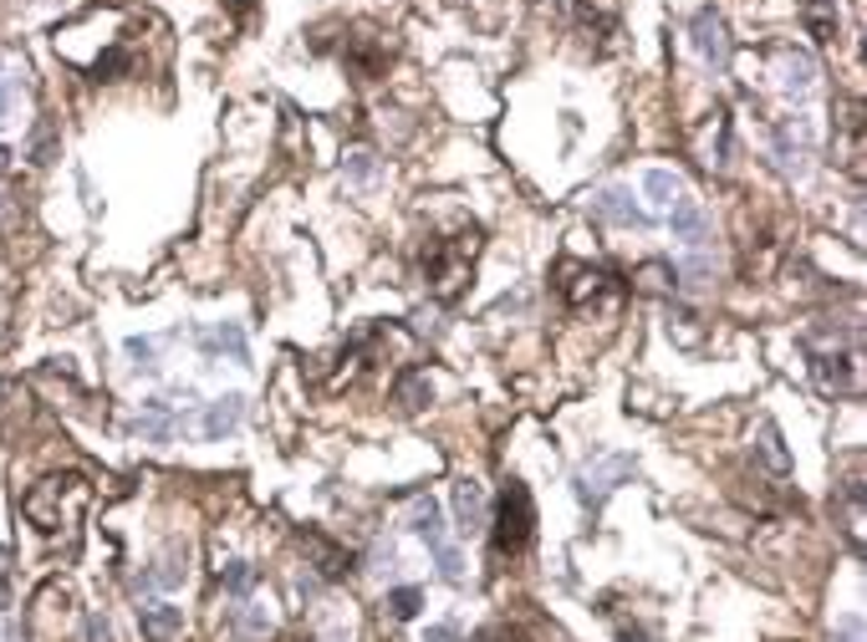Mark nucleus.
<instances>
[{"instance_id": "obj_14", "label": "nucleus", "mask_w": 867, "mask_h": 642, "mask_svg": "<svg viewBox=\"0 0 867 642\" xmlns=\"http://www.w3.org/2000/svg\"><path fill=\"white\" fill-rule=\"evenodd\" d=\"M409 526L429 540V551H434V546H444V515H440V505H434L429 495H413V505H409Z\"/></svg>"}, {"instance_id": "obj_19", "label": "nucleus", "mask_w": 867, "mask_h": 642, "mask_svg": "<svg viewBox=\"0 0 867 642\" xmlns=\"http://www.w3.org/2000/svg\"><path fill=\"white\" fill-rule=\"evenodd\" d=\"M755 454L765 459V469H771V474H786V469H791V459H786V449H780L776 424H761V444H755Z\"/></svg>"}, {"instance_id": "obj_11", "label": "nucleus", "mask_w": 867, "mask_h": 642, "mask_svg": "<svg viewBox=\"0 0 867 642\" xmlns=\"http://www.w3.org/2000/svg\"><path fill=\"white\" fill-rule=\"evenodd\" d=\"M240 419H246V398L225 393V398H215V403L205 409V419H199V434H205V438H225V434H236V428H240Z\"/></svg>"}, {"instance_id": "obj_25", "label": "nucleus", "mask_w": 867, "mask_h": 642, "mask_svg": "<svg viewBox=\"0 0 867 642\" xmlns=\"http://www.w3.org/2000/svg\"><path fill=\"white\" fill-rule=\"evenodd\" d=\"M475 642H526V632H515V628H486V632H475Z\"/></svg>"}, {"instance_id": "obj_29", "label": "nucleus", "mask_w": 867, "mask_h": 642, "mask_svg": "<svg viewBox=\"0 0 867 642\" xmlns=\"http://www.w3.org/2000/svg\"><path fill=\"white\" fill-rule=\"evenodd\" d=\"M5 159H11V148H5V144H0V169H5Z\"/></svg>"}, {"instance_id": "obj_17", "label": "nucleus", "mask_w": 867, "mask_h": 642, "mask_svg": "<svg viewBox=\"0 0 867 642\" xmlns=\"http://www.w3.org/2000/svg\"><path fill=\"white\" fill-rule=\"evenodd\" d=\"M643 194H648V199H653L659 209H669V205L678 199V194H684V184H678V179L669 174V169H648V174H643Z\"/></svg>"}, {"instance_id": "obj_9", "label": "nucleus", "mask_w": 867, "mask_h": 642, "mask_svg": "<svg viewBox=\"0 0 867 642\" xmlns=\"http://www.w3.org/2000/svg\"><path fill=\"white\" fill-rule=\"evenodd\" d=\"M296 540H301V551H311V561H317V571H322L327 582H338V576H347V571H353V555L342 551V546H332L322 530H301Z\"/></svg>"}, {"instance_id": "obj_15", "label": "nucleus", "mask_w": 867, "mask_h": 642, "mask_svg": "<svg viewBox=\"0 0 867 642\" xmlns=\"http://www.w3.org/2000/svg\"><path fill=\"white\" fill-rule=\"evenodd\" d=\"M842 133H847V174L863 179V103H847V117H842Z\"/></svg>"}, {"instance_id": "obj_26", "label": "nucleus", "mask_w": 867, "mask_h": 642, "mask_svg": "<svg viewBox=\"0 0 867 642\" xmlns=\"http://www.w3.org/2000/svg\"><path fill=\"white\" fill-rule=\"evenodd\" d=\"M88 632H92V642H107V622H98V617H92V628H88Z\"/></svg>"}, {"instance_id": "obj_4", "label": "nucleus", "mask_w": 867, "mask_h": 642, "mask_svg": "<svg viewBox=\"0 0 867 642\" xmlns=\"http://www.w3.org/2000/svg\"><path fill=\"white\" fill-rule=\"evenodd\" d=\"M807 357H811V378H817L822 393H837V398L863 393V336H847V347H837V332H832V342L807 332Z\"/></svg>"}, {"instance_id": "obj_20", "label": "nucleus", "mask_w": 867, "mask_h": 642, "mask_svg": "<svg viewBox=\"0 0 867 642\" xmlns=\"http://www.w3.org/2000/svg\"><path fill=\"white\" fill-rule=\"evenodd\" d=\"M205 347H209V352H230L236 363H246V332H240L236 321H225L220 332H209V336H205Z\"/></svg>"}, {"instance_id": "obj_13", "label": "nucleus", "mask_w": 867, "mask_h": 642, "mask_svg": "<svg viewBox=\"0 0 867 642\" xmlns=\"http://www.w3.org/2000/svg\"><path fill=\"white\" fill-rule=\"evenodd\" d=\"M455 520L465 536L486 530V490L475 480H455Z\"/></svg>"}, {"instance_id": "obj_16", "label": "nucleus", "mask_w": 867, "mask_h": 642, "mask_svg": "<svg viewBox=\"0 0 867 642\" xmlns=\"http://www.w3.org/2000/svg\"><path fill=\"white\" fill-rule=\"evenodd\" d=\"M807 26L817 42H837V0H807Z\"/></svg>"}, {"instance_id": "obj_1", "label": "nucleus", "mask_w": 867, "mask_h": 642, "mask_svg": "<svg viewBox=\"0 0 867 642\" xmlns=\"http://www.w3.org/2000/svg\"><path fill=\"white\" fill-rule=\"evenodd\" d=\"M92 500V484L82 480V474H46V480H36L26 490V500H21V511H26V520L42 536H67V530L77 526V515L88 511Z\"/></svg>"}, {"instance_id": "obj_8", "label": "nucleus", "mask_w": 867, "mask_h": 642, "mask_svg": "<svg viewBox=\"0 0 867 642\" xmlns=\"http://www.w3.org/2000/svg\"><path fill=\"white\" fill-rule=\"evenodd\" d=\"M669 225H674V240H684V250L709 245V215L694 205L689 194H678L674 205H669Z\"/></svg>"}, {"instance_id": "obj_24", "label": "nucleus", "mask_w": 867, "mask_h": 642, "mask_svg": "<svg viewBox=\"0 0 867 642\" xmlns=\"http://www.w3.org/2000/svg\"><path fill=\"white\" fill-rule=\"evenodd\" d=\"M250 576H255V571H250V566H230V571H225V576H220V582H225V592H236V597H240V592H246V586H250Z\"/></svg>"}, {"instance_id": "obj_6", "label": "nucleus", "mask_w": 867, "mask_h": 642, "mask_svg": "<svg viewBox=\"0 0 867 642\" xmlns=\"http://www.w3.org/2000/svg\"><path fill=\"white\" fill-rule=\"evenodd\" d=\"M632 474V459L628 454H613V459H597V465H587L582 474H577V500L587 505V511H597L613 490H618V480H628Z\"/></svg>"}, {"instance_id": "obj_28", "label": "nucleus", "mask_w": 867, "mask_h": 642, "mask_svg": "<svg viewBox=\"0 0 867 642\" xmlns=\"http://www.w3.org/2000/svg\"><path fill=\"white\" fill-rule=\"evenodd\" d=\"M5 317H11V301L0 296V332H5Z\"/></svg>"}, {"instance_id": "obj_27", "label": "nucleus", "mask_w": 867, "mask_h": 642, "mask_svg": "<svg viewBox=\"0 0 867 642\" xmlns=\"http://www.w3.org/2000/svg\"><path fill=\"white\" fill-rule=\"evenodd\" d=\"M11 107V82H0V113Z\"/></svg>"}, {"instance_id": "obj_21", "label": "nucleus", "mask_w": 867, "mask_h": 642, "mask_svg": "<svg viewBox=\"0 0 867 642\" xmlns=\"http://www.w3.org/2000/svg\"><path fill=\"white\" fill-rule=\"evenodd\" d=\"M419 607H424V592H419V586H398L393 597H388V612H393V622H413V617H419Z\"/></svg>"}, {"instance_id": "obj_10", "label": "nucleus", "mask_w": 867, "mask_h": 642, "mask_svg": "<svg viewBox=\"0 0 867 642\" xmlns=\"http://www.w3.org/2000/svg\"><path fill=\"white\" fill-rule=\"evenodd\" d=\"M138 628H144L148 642H174L179 632H184V607H174V601H153V607L138 612Z\"/></svg>"}, {"instance_id": "obj_18", "label": "nucleus", "mask_w": 867, "mask_h": 642, "mask_svg": "<svg viewBox=\"0 0 867 642\" xmlns=\"http://www.w3.org/2000/svg\"><path fill=\"white\" fill-rule=\"evenodd\" d=\"M393 398H398V403H403V409H409V413H419V409H424V403H429V398H434V388H429V378H424V372H409V378H398Z\"/></svg>"}, {"instance_id": "obj_23", "label": "nucleus", "mask_w": 867, "mask_h": 642, "mask_svg": "<svg viewBox=\"0 0 867 642\" xmlns=\"http://www.w3.org/2000/svg\"><path fill=\"white\" fill-rule=\"evenodd\" d=\"M128 357H133L138 367H159V363H153V357H159V342H144V336H133V342H128Z\"/></svg>"}, {"instance_id": "obj_30", "label": "nucleus", "mask_w": 867, "mask_h": 642, "mask_svg": "<svg viewBox=\"0 0 867 642\" xmlns=\"http://www.w3.org/2000/svg\"><path fill=\"white\" fill-rule=\"evenodd\" d=\"M0 566H5V546H0Z\"/></svg>"}, {"instance_id": "obj_5", "label": "nucleus", "mask_w": 867, "mask_h": 642, "mask_svg": "<svg viewBox=\"0 0 867 642\" xmlns=\"http://www.w3.org/2000/svg\"><path fill=\"white\" fill-rule=\"evenodd\" d=\"M490 526V546L495 555H521L536 536V505H531V490L521 480H505L495 495V515L486 520Z\"/></svg>"}, {"instance_id": "obj_12", "label": "nucleus", "mask_w": 867, "mask_h": 642, "mask_svg": "<svg viewBox=\"0 0 867 642\" xmlns=\"http://www.w3.org/2000/svg\"><path fill=\"white\" fill-rule=\"evenodd\" d=\"M592 209H597V219H607V225H638V230L648 225V215H643L638 205H632V194L618 190V184L597 194V199H592Z\"/></svg>"}, {"instance_id": "obj_7", "label": "nucleus", "mask_w": 867, "mask_h": 642, "mask_svg": "<svg viewBox=\"0 0 867 642\" xmlns=\"http://www.w3.org/2000/svg\"><path fill=\"white\" fill-rule=\"evenodd\" d=\"M689 42H694V51L709 61V67H725L730 61V26H725V15L715 11V5H705V11H694V21H689Z\"/></svg>"}, {"instance_id": "obj_22", "label": "nucleus", "mask_w": 867, "mask_h": 642, "mask_svg": "<svg viewBox=\"0 0 867 642\" xmlns=\"http://www.w3.org/2000/svg\"><path fill=\"white\" fill-rule=\"evenodd\" d=\"M638 280H643V291H674V286H669V280H674V265L653 261V265H643V271H638Z\"/></svg>"}, {"instance_id": "obj_3", "label": "nucleus", "mask_w": 867, "mask_h": 642, "mask_svg": "<svg viewBox=\"0 0 867 642\" xmlns=\"http://www.w3.org/2000/svg\"><path fill=\"white\" fill-rule=\"evenodd\" d=\"M480 245H486V234L470 225V230L449 234V240H434L424 250V286L434 301H459L465 296V286L475 276V261H480Z\"/></svg>"}, {"instance_id": "obj_2", "label": "nucleus", "mask_w": 867, "mask_h": 642, "mask_svg": "<svg viewBox=\"0 0 867 642\" xmlns=\"http://www.w3.org/2000/svg\"><path fill=\"white\" fill-rule=\"evenodd\" d=\"M557 296L577 317H613L623 307V280L607 271V265H592V261H577V255H561L557 271Z\"/></svg>"}]
</instances>
